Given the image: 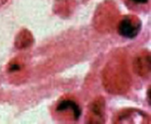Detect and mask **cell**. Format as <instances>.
<instances>
[{
    "mask_svg": "<svg viewBox=\"0 0 151 124\" xmlns=\"http://www.w3.org/2000/svg\"><path fill=\"white\" fill-rule=\"evenodd\" d=\"M142 28L141 20L135 16H124L118 26L119 33L125 38L134 39L135 38Z\"/></svg>",
    "mask_w": 151,
    "mask_h": 124,
    "instance_id": "obj_1",
    "label": "cell"
},
{
    "mask_svg": "<svg viewBox=\"0 0 151 124\" xmlns=\"http://www.w3.org/2000/svg\"><path fill=\"white\" fill-rule=\"evenodd\" d=\"M56 111L58 113H62V112L71 113L73 115V119L75 121L78 120L81 115V108L79 106V104L73 100L69 98H65L59 100L56 107Z\"/></svg>",
    "mask_w": 151,
    "mask_h": 124,
    "instance_id": "obj_2",
    "label": "cell"
},
{
    "mask_svg": "<svg viewBox=\"0 0 151 124\" xmlns=\"http://www.w3.org/2000/svg\"><path fill=\"white\" fill-rule=\"evenodd\" d=\"M90 113L95 119H93L92 123H104V100L103 98H99L93 102L90 107Z\"/></svg>",
    "mask_w": 151,
    "mask_h": 124,
    "instance_id": "obj_3",
    "label": "cell"
},
{
    "mask_svg": "<svg viewBox=\"0 0 151 124\" xmlns=\"http://www.w3.org/2000/svg\"><path fill=\"white\" fill-rule=\"evenodd\" d=\"M130 3L136 5H142V4H147L149 3V0H128Z\"/></svg>",
    "mask_w": 151,
    "mask_h": 124,
    "instance_id": "obj_4",
    "label": "cell"
},
{
    "mask_svg": "<svg viewBox=\"0 0 151 124\" xmlns=\"http://www.w3.org/2000/svg\"><path fill=\"white\" fill-rule=\"evenodd\" d=\"M6 0H0V4H4V2H5Z\"/></svg>",
    "mask_w": 151,
    "mask_h": 124,
    "instance_id": "obj_5",
    "label": "cell"
}]
</instances>
